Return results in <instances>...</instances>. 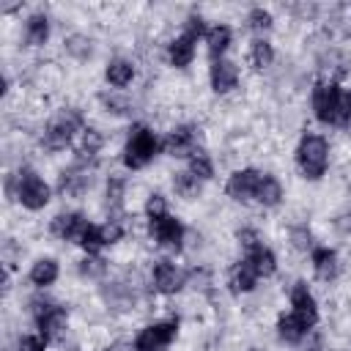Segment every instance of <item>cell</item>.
I'll use <instances>...</instances> for the list:
<instances>
[{"label":"cell","mask_w":351,"mask_h":351,"mask_svg":"<svg viewBox=\"0 0 351 351\" xmlns=\"http://www.w3.org/2000/svg\"><path fill=\"white\" fill-rule=\"evenodd\" d=\"M261 178H263V170L255 167V165L236 167V170L228 173V178L222 184V192L236 206H255V195H258Z\"/></svg>","instance_id":"8fae6325"},{"label":"cell","mask_w":351,"mask_h":351,"mask_svg":"<svg viewBox=\"0 0 351 351\" xmlns=\"http://www.w3.org/2000/svg\"><path fill=\"white\" fill-rule=\"evenodd\" d=\"M288 310L291 313H296L299 318H304L313 329L318 326V321H321V307H318V299H315V293H313V288H310V282L307 280H293L291 285H288Z\"/></svg>","instance_id":"ac0fdd59"},{"label":"cell","mask_w":351,"mask_h":351,"mask_svg":"<svg viewBox=\"0 0 351 351\" xmlns=\"http://www.w3.org/2000/svg\"><path fill=\"white\" fill-rule=\"evenodd\" d=\"M348 11H351V3H348Z\"/></svg>","instance_id":"7bdbcfd3"},{"label":"cell","mask_w":351,"mask_h":351,"mask_svg":"<svg viewBox=\"0 0 351 351\" xmlns=\"http://www.w3.org/2000/svg\"><path fill=\"white\" fill-rule=\"evenodd\" d=\"M293 167L299 173L302 181L307 184H318L326 178L329 167H332V143L324 132L307 129L299 134L296 145H293Z\"/></svg>","instance_id":"5b68a950"},{"label":"cell","mask_w":351,"mask_h":351,"mask_svg":"<svg viewBox=\"0 0 351 351\" xmlns=\"http://www.w3.org/2000/svg\"><path fill=\"white\" fill-rule=\"evenodd\" d=\"M315 329L304 321V318H299L296 313H291V310H282L280 315H277V321H274V335H277V340L282 343V346H304V340L313 335Z\"/></svg>","instance_id":"7402d4cb"},{"label":"cell","mask_w":351,"mask_h":351,"mask_svg":"<svg viewBox=\"0 0 351 351\" xmlns=\"http://www.w3.org/2000/svg\"><path fill=\"white\" fill-rule=\"evenodd\" d=\"M189 288V269L176 263L170 255H159L148 266V291L162 299H176Z\"/></svg>","instance_id":"52a82bcc"},{"label":"cell","mask_w":351,"mask_h":351,"mask_svg":"<svg viewBox=\"0 0 351 351\" xmlns=\"http://www.w3.org/2000/svg\"><path fill=\"white\" fill-rule=\"evenodd\" d=\"M307 258H310L313 277H315L318 282L332 285V282L340 280V274H343V258H340V252H337L335 247H329V244H315Z\"/></svg>","instance_id":"d6986e66"},{"label":"cell","mask_w":351,"mask_h":351,"mask_svg":"<svg viewBox=\"0 0 351 351\" xmlns=\"http://www.w3.org/2000/svg\"><path fill=\"white\" fill-rule=\"evenodd\" d=\"M186 170H189L197 181H203V184H208V181L217 178V162H214V156H211V151H208L206 145H200L197 151H192V154L186 156Z\"/></svg>","instance_id":"4dcf8cb0"},{"label":"cell","mask_w":351,"mask_h":351,"mask_svg":"<svg viewBox=\"0 0 351 351\" xmlns=\"http://www.w3.org/2000/svg\"><path fill=\"white\" fill-rule=\"evenodd\" d=\"M315 244H318V241H315V233H313V228H310L307 222H293V225H288V247H291L293 252L310 255Z\"/></svg>","instance_id":"e575fe53"},{"label":"cell","mask_w":351,"mask_h":351,"mask_svg":"<svg viewBox=\"0 0 351 351\" xmlns=\"http://www.w3.org/2000/svg\"><path fill=\"white\" fill-rule=\"evenodd\" d=\"M77 247L82 250V255H101V252L107 250L104 236H101V222H90V225L85 228V233L80 236Z\"/></svg>","instance_id":"d590c367"},{"label":"cell","mask_w":351,"mask_h":351,"mask_svg":"<svg viewBox=\"0 0 351 351\" xmlns=\"http://www.w3.org/2000/svg\"><path fill=\"white\" fill-rule=\"evenodd\" d=\"M274 25H277V16L269 5H252L244 14V27L252 33V38H269Z\"/></svg>","instance_id":"f1b7e54d"},{"label":"cell","mask_w":351,"mask_h":351,"mask_svg":"<svg viewBox=\"0 0 351 351\" xmlns=\"http://www.w3.org/2000/svg\"><path fill=\"white\" fill-rule=\"evenodd\" d=\"M197 44H200L197 36H192L186 30H178L165 44V63L173 71H186L195 63V58H197Z\"/></svg>","instance_id":"e0dca14e"},{"label":"cell","mask_w":351,"mask_h":351,"mask_svg":"<svg viewBox=\"0 0 351 351\" xmlns=\"http://www.w3.org/2000/svg\"><path fill=\"white\" fill-rule=\"evenodd\" d=\"M77 274L85 282H104L110 277V261L104 255H82L77 261Z\"/></svg>","instance_id":"d6a6232c"},{"label":"cell","mask_w":351,"mask_h":351,"mask_svg":"<svg viewBox=\"0 0 351 351\" xmlns=\"http://www.w3.org/2000/svg\"><path fill=\"white\" fill-rule=\"evenodd\" d=\"M200 145H203V126L195 121H181V123L170 126L167 134L162 137V154H167L173 159H184V162Z\"/></svg>","instance_id":"7c38bea8"},{"label":"cell","mask_w":351,"mask_h":351,"mask_svg":"<svg viewBox=\"0 0 351 351\" xmlns=\"http://www.w3.org/2000/svg\"><path fill=\"white\" fill-rule=\"evenodd\" d=\"M126 197H129V176L110 173L104 178V208H107V217H123L126 214Z\"/></svg>","instance_id":"484cf974"},{"label":"cell","mask_w":351,"mask_h":351,"mask_svg":"<svg viewBox=\"0 0 351 351\" xmlns=\"http://www.w3.org/2000/svg\"><path fill=\"white\" fill-rule=\"evenodd\" d=\"M167 211H170V200L165 192H148L145 195V200H143V217L145 219H156Z\"/></svg>","instance_id":"8d00e7d4"},{"label":"cell","mask_w":351,"mask_h":351,"mask_svg":"<svg viewBox=\"0 0 351 351\" xmlns=\"http://www.w3.org/2000/svg\"><path fill=\"white\" fill-rule=\"evenodd\" d=\"M145 236L159 252L181 255L186 250V241H189V228L178 214L167 211L156 219H145Z\"/></svg>","instance_id":"ba28073f"},{"label":"cell","mask_w":351,"mask_h":351,"mask_svg":"<svg viewBox=\"0 0 351 351\" xmlns=\"http://www.w3.org/2000/svg\"><path fill=\"white\" fill-rule=\"evenodd\" d=\"M60 280V261L55 255H38L27 266V282L33 291H49Z\"/></svg>","instance_id":"cb8c5ba5"},{"label":"cell","mask_w":351,"mask_h":351,"mask_svg":"<svg viewBox=\"0 0 351 351\" xmlns=\"http://www.w3.org/2000/svg\"><path fill=\"white\" fill-rule=\"evenodd\" d=\"M3 189L8 203H16L27 214H41L55 197V186L33 165H19L16 170L5 173Z\"/></svg>","instance_id":"7a4b0ae2"},{"label":"cell","mask_w":351,"mask_h":351,"mask_svg":"<svg viewBox=\"0 0 351 351\" xmlns=\"http://www.w3.org/2000/svg\"><path fill=\"white\" fill-rule=\"evenodd\" d=\"M104 148H107V134H104L99 126L88 123V126L82 129L77 145H74V156H71V159H74V162H82V165H90V167H99Z\"/></svg>","instance_id":"ffe728a7"},{"label":"cell","mask_w":351,"mask_h":351,"mask_svg":"<svg viewBox=\"0 0 351 351\" xmlns=\"http://www.w3.org/2000/svg\"><path fill=\"white\" fill-rule=\"evenodd\" d=\"M304 351H326V340L321 332H313L307 340H304Z\"/></svg>","instance_id":"ab89813d"},{"label":"cell","mask_w":351,"mask_h":351,"mask_svg":"<svg viewBox=\"0 0 351 351\" xmlns=\"http://www.w3.org/2000/svg\"><path fill=\"white\" fill-rule=\"evenodd\" d=\"M162 154V137L148 121H132L121 145V167L126 173H143L148 170L156 156Z\"/></svg>","instance_id":"8992f818"},{"label":"cell","mask_w":351,"mask_h":351,"mask_svg":"<svg viewBox=\"0 0 351 351\" xmlns=\"http://www.w3.org/2000/svg\"><path fill=\"white\" fill-rule=\"evenodd\" d=\"M241 258L250 261V266L258 271L261 280H271V277L280 271V258H277L274 247L266 244V239H261V241L244 247V250H241Z\"/></svg>","instance_id":"603a6c76"},{"label":"cell","mask_w":351,"mask_h":351,"mask_svg":"<svg viewBox=\"0 0 351 351\" xmlns=\"http://www.w3.org/2000/svg\"><path fill=\"white\" fill-rule=\"evenodd\" d=\"M291 11V16L296 19V22H313L315 16H318V5H313V3H296V5H291L288 8Z\"/></svg>","instance_id":"f35d334b"},{"label":"cell","mask_w":351,"mask_h":351,"mask_svg":"<svg viewBox=\"0 0 351 351\" xmlns=\"http://www.w3.org/2000/svg\"><path fill=\"white\" fill-rule=\"evenodd\" d=\"M247 66L252 71H269L274 63H277V47L271 38H250L247 44Z\"/></svg>","instance_id":"83f0119b"},{"label":"cell","mask_w":351,"mask_h":351,"mask_svg":"<svg viewBox=\"0 0 351 351\" xmlns=\"http://www.w3.org/2000/svg\"><path fill=\"white\" fill-rule=\"evenodd\" d=\"M85 126H88V118H85V112L80 107H60L41 123L38 145L49 156L74 151V145H77V140H80Z\"/></svg>","instance_id":"277c9868"},{"label":"cell","mask_w":351,"mask_h":351,"mask_svg":"<svg viewBox=\"0 0 351 351\" xmlns=\"http://www.w3.org/2000/svg\"><path fill=\"white\" fill-rule=\"evenodd\" d=\"M233 41H236V30H233V25H228V22H222V19L211 22V25H208V30H206V36H203L206 55H208L211 60L228 58V52H230Z\"/></svg>","instance_id":"d4e9b609"},{"label":"cell","mask_w":351,"mask_h":351,"mask_svg":"<svg viewBox=\"0 0 351 351\" xmlns=\"http://www.w3.org/2000/svg\"><path fill=\"white\" fill-rule=\"evenodd\" d=\"M310 115L324 129H351V85L318 77L310 85Z\"/></svg>","instance_id":"6da1fadb"},{"label":"cell","mask_w":351,"mask_h":351,"mask_svg":"<svg viewBox=\"0 0 351 351\" xmlns=\"http://www.w3.org/2000/svg\"><path fill=\"white\" fill-rule=\"evenodd\" d=\"M346 228H348V230H351V214H348V222H346Z\"/></svg>","instance_id":"b9f144b4"},{"label":"cell","mask_w":351,"mask_h":351,"mask_svg":"<svg viewBox=\"0 0 351 351\" xmlns=\"http://www.w3.org/2000/svg\"><path fill=\"white\" fill-rule=\"evenodd\" d=\"M140 77V69H137V60L129 58V55H110L104 60V69H101V80L110 90H118V93H126Z\"/></svg>","instance_id":"5bb4252c"},{"label":"cell","mask_w":351,"mask_h":351,"mask_svg":"<svg viewBox=\"0 0 351 351\" xmlns=\"http://www.w3.org/2000/svg\"><path fill=\"white\" fill-rule=\"evenodd\" d=\"M181 335V318L178 315H162L154 318L148 324H143L134 337H132V348L134 351H167Z\"/></svg>","instance_id":"9c48e42d"},{"label":"cell","mask_w":351,"mask_h":351,"mask_svg":"<svg viewBox=\"0 0 351 351\" xmlns=\"http://www.w3.org/2000/svg\"><path fill=\"white\" fill-rule=\"evenodd\" d=\"M52 38V16L49 11L44 8H33L25 14L22 19V33H19V41L22 47L27 49H44Z\"/></svg>","instance_id":"2e32d148"},{"label":"cell","mask_w":351,"mask_h":351,"mask_svg":"<svg viewBox=\"0 0 351 351\" xmlns=\"http://www.w3.org/2000/svg\"><path fill=\"white\" fill-rule=\"evenodd\" d=\"M93 186H96V167H90V165L71 159L66 167L58 170L55 195L63 200H82Z\"/></svg>","instance_id":"30bf717a"},{"label":"cell","mask_w":351,"mask_h":351,"mask_svg":"<svg viewBox=\"0 0 351 351\" xmlns=\"http://www.w3.org/2000/svg\"><path fill=\"white\" fill-rule=\"evenodd\" d=\"M63 52H66L71 60L85 63V60L93 58L96 44H93V38H90L88 33H69V36L63 38Z\"/></svg>","instance_id":"836d02e7"},{"label":"cell","mask_w":351,"mask_h":351,"mask_svg":"<svg viewBox=\"0 0 351 351\" xmlns=\"http://www.w3.org/2000/svg\"><path fill=\"white\" fill-rule=\"evenodd\" d=\"M261 285V277L258 271L250 266V261H244L241 255L228 266V274H225V288L230 296H250L255 293Z\"/></svg>","instance_id":"44dd1931"},{"label":"cell","mask_w":351,"mask_h":351,"mask_svg":"<svg viewBox=\"0 0 351 351\" xmlns=\"http://www.w3.org/2000/svg\"><path fill=\"white\" fill-rule=\"evenodd\" d=\"M203 181H197L186 167L184 170H176V173H170V189H173V195L178 197V200H186V203H192V200H197L200 195H203Z\"/></svg>","instance_id":"f546056e"},{"label":"cell","mask_w":351,"mask_h":351,"mask_svg":"<svg viewBox=\"0 0 351 351\" xmlns=\"http://www.w3.org/2000/svg\"><path fill=\"white\" fill-rule=\"evenodd\" d=\"M206 80H208V88L214 96H230L241 88V69L236 60L230 58H219V60H211L208 63V71H206Z\"/></svg>","instance_id":"9a60e30c"},{"label":"cell","mask_w":351,"mask_h":351,"mask_svg":"<svg viewBox=\"0 0 351 351\" xmlns=\"http://www.w3.org/2000/svg\"><path fill=\"white\" fill-rule=\"evenodd\" d=\"M90 222H93V219H90L82 208H60V211H55V214L49 217L47 230H49V236H52L55 241L77 244L80 236L85 233V228H88Z\"/></svg>","instance_id":"4fadbf2b"},{"label":"cell","mask_w":351,"mask_h":351,"mask_svg":"<svg viewBox=\"0 0 351 351\" xmlns=\"http://www.w3.org/2000/svg\"><path fill=\"white\" fill-rule=\"evenodd\" d=\"M107 351H134V348H132V343H110Z\"/></svg>","instance_id":"60d3db41"},{"label":"cell","mask_w":351,"mask_h":351,"mask_svg":"<svg viewBox=\"0 0 351 351\" xmlns=\"http://www.w3.org/2000/svg\"><path fill=\"white\" fill-rule=\"evenodd\" d=\"M285 203V186L280 181V176L263 170V178L258 184V195H255V206L263 211H274Z\"/></svg>","instance_id":"4316f807"},{"label":"cell","mask_w":351,"mask_h":351,"mask_svg":"<svg viewBox=\"0 0 351 351\" xmlns=\"http://www.w3.org/2000/svg\"><path fill=\"white\" fill-rule=\"evenodd\" d=\"M52 346L38 335V332H22L16 335V343H14V351H49Z\"/></svg>","instance_id":"74e56055"},{"label":"cell","mask_w":351,"mask_h":351,"mask_svg":"<svg viewBox=\"0 0 351 351\" xmlns=\"http://www.w3.org/2000/svg\"><path fill=\"white\" fill-rule=\"evenodd\" d=\"M25 310H27L36 332L49 346H58L60 348L63 343H69V335H71V310L63 302L47 296V291H36V296L27 299V307Z\"/></svg>","instance_id":"3957f363"},{"label":"cell","mask_w":351,"mask_h":351,"mask_svg":"<svg viewBox=\"0 0 351 351\" xmlns=\"http://www.w3.org/2000/svg\"><path fill=\"white\" fill-rule=\"evenodd\" d=\"M5 351H14V348H5Z\"/></svg>","instance_id":"ee69618b"},{"label":"cell","mask_w":351,"mask_h":351,"mask_svg":"<svg viewBox=\"0 0 351 351\" xmlns=\"http://www.w3.org/2000/svg\"><path fill=\"white\" fill-rule=\"evenodd\" d=\"M96 101H99V110L110 118H123V115H132V110H134V101L126 93H118V90H110V88H104L96 96Z\"/></svg>","instance_id":"1f68e13d"}]
</instances>
